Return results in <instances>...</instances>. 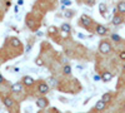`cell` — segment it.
<instances>
[{
  "mask_svg": "<svg viewBox=\"0 0 125 113\" xmlns=\"http://www.w3.org/2000/svg\"><path fill=\"white\" fill-rule=\"evenodd\" d=\"M25 50H26V53H29V52H30V50H31V45L29 44V45L26 47V49H25Z\"/></svg>",
  "mask_w": 125,
  "mask_h": 113,
  "instance_id": "26",
  "label": "cell"
},
{
  "mask_svg": "<svg viewBox=\"0 0 125 113\" xmlns=\"http://www.w3.org/2000/svg\"><path fill=\"white\" fill-rule=\"evenodd\" d=\"M78 37H79L80 39H84V38H85V35H84V34H81V33H79V34H78Z\"/></svg>",
  "mask_w": 125,
  "mask_h": 113,
  "instance_id": "27",
  "label": "cell"
},
{
  "mask_svg": "<svg viewBox=\"0 0 125 113\" xmlns=\"http://www.w3.org/2000/svg\"><path fill=\"white\" fill-rule=\"evenodd\" d=\"M48 32H49L50 34H55L58 30H56V28H54V26H50V28L48 29Z\"/></svg>",
  "mask_w": 125,
  "mask_h": 113,
  "instance_id": "21",
  "label": "cell"
},
{
  "mask_svg": "<svg viewBox=\"0 0 125 113\" xmlns=\"http://www.w3.org/2000/svg\"><path fill=\"white\" fill-rule=\"evenodd\" d=\"M1 83H4V77L0 74V84H1Z\"/></svg>",
  "mask_w": 125,
  "mask_h": 113,
  "instance_id": "28",
  "label": "cell"
},
{
  "mask_svg": "<svg viewBox=\"0 0 125 113\" xmlns=\"http://www.w3.org/2000/svg\"><path fill=\"white\" fill-rule=\"evenodd\" d=\"M20 45H21V43H20V40H19L18 38H13V39H11V47L18 48V47H20Z\"/></svg>",
  "mask_w": 125,
  "mask_h": 113,
  "instance_id": "15",
  "label": "cell"
},
{
  "mask_svg": "<svg viewBox=\"0 0 125 113\" xmlns=\"http://www.w3.org/2000/svg\"><path fill=\"white\" fill-rule=\"evenodd\" d=\"M99 12H100L103 15L105 14V13H106V5H105V4H100V5H99Z\"/></svg>",
  "mask_w": 125,
  "mask_h": 113,
  "instance_id": "16",
  "label": "cell"
},
{
  "mask_svg": "<svg viewBox=\"0 0 125 113\" xmlns=\"http://www.w3.org/2000/svg\"><path fill=\"white\" fill-rule=\"evenodd\" d=\"M116 10L120 14H124L125 13V1H119L116 5Z\"/></svg>",
  "mask_w": 125,
  "mask_h": 113,
  "instance_id": "11",
  "label": "cell"
},
{
  "mask_svg": "<svg viewBox=\"0 0 125 113\" xmlns=\"http://www.w3.org/2000/svg\"><path fill=\"white\" fill-rule=\"evenodd\" d=\"M105 106H106V103H105V102H103V100L100 99L99 102H96V104H95V109H96V111H103L104 108H105Z\"/></svg>",
  "mask_w": 125,
  "mask_h": 113,
  "instance_id": "12",
  "label": "cell"
},
{
  "mask_svg": "<svg viewBox=\"0 0 125 113\" xmlns=\"http://www.w3.org/2000/svg\"><path fill=\"white\" fill-rule=\"evenodd\" d=\"M80 23H81V25H83V26L89 28V26H90V24L93 23V20H91V18H90V16H88L86 14H83V15L80 16Z\"/></svg>",
  "mask_w": 125,
  "mask_h": 113,
  "instance_id": "2",
  "label": "cell"
},
{
  "mask_svg": "<svg viewBox=\"0 0 125 113\" xmlns=\"http://www.w3.org/2000/svg\"><path fill=\"white\" fill-rule=\"evenodd\" d=\"M62 5H64V6H69V5H71V1H70V0H62Z\"/></svg>",
  "mask_w": 125,
  "mask_h": 113,
  "instance_id": "22",
  "label": "cell"
},
{
  "mask_svg": "<svg viewBox=\"0 0 125 113\" xmlns=\"http://www.w3.org/2000/svg\"><path fill=\"white\" fill-rule=\"evenodd\" d=\"M34 24H35V23H34V20L31 19V18H28V19H26V25H28L29 28H34Z\"/></svg>",
  "mask_w": 125,
  "mask_h": 113,
  "instance_id": "18",
  "label": "cell"
},
{
  "mask_svg": "<svg viewBox=\"0 0 125 113\" xmlns=\"http://www.w3.org/2000/svg\"><path fill=\"white\" fill-rule=\"evenodd\" d=\"M111 23L114 24V25H120L121 23H123V16H121V14H115L113 16V19H111Z\"/></svg>",
  "mask_w": 125,
  "mask_h": 113,
  "instance_id": "8",
  "label": "cell"
},
{
  "mask_svg": "<svg viewBox=\"0 0 125 113\" xmlns=\"http://www.w3.org/2000/svg\"><path fill=\"white\" fill-rule=\"evenodd\" d=\"M14 10H15V13H18V12H19V6H18V5H16V6H15V9H14Z\"/></svg>",
  "mask_w": 125,
  "mask_h": 113,
  "instance_id": "31",
  "label": "cell"
},
{
  "mask_svg": "<svg viewBox=\"0 0 125 113\" xmlns=\"http://www.w3.org/2000/svg\"><path fill=\"white\" fill-rule=\"evenodd\" d=\"M111 39L114 40V42L119 43L120 40H121V37H120V35H118V34H111Z\"/></svg>",
  "mask_w": 125,
  "mask_h": 113,
  "instance_id": "19",
  "label": "cell"
},
{
  "mask_svg": "<svg viewBox=\"0 0 125 113\" xmlns=\"http://www.w3.org/2000/svg\"><path fill=\"white\" fill-rule=\"evenodd\" d=\"M120 59L125 60V52H121V53H120Z\"/></svg>",
  "mask_w": 125,
  "mask_h": 113,
  "instance_id": "25",
  "label": "cell"
},
{
  "mask_svg": "<svg viewBox=\"0 0 125 113\" xmlns=\"http://www.w3.org/2000/svg\"><path fill=\"white\" fill-rule=\"evenodd\" d=\"M23 3H24L23 0H19V1H18V5H23Z\"/></svg>",
  "mask_w": 125,
  "mask_h": 113,
  "instance_id": "30",
  "label": "cell"
},
{
  "mask_svg": "<svg viewBox=\"0 0 125 113\" xmlns=\"http://www.w3.org/2000/svg\"><path fill=\"white\" fill-rule=\"evenodd\" d=\"M35 64L39 65V67H43L44 65V62H43V59H41V58H36L35 59Z\"/></svg>",
  "mask_w": 125,
  "mask_h": 113,
  "instance_id": "20",
  "label": "cell"
},
{
  "mask_svg": "<svg viewBox=\"0 0 125 113\" xmlns=\"http://www.w3.org/2000/svg\"><path fill=\"white\" fill-rule=\"evenodd\" d=\"M94 80H101V75H99V74H95V75H94Z\"/></svg>",
  "mask_w": 125,
  "mask_h": 113,
  "instance_id": "24",
  "label": "cell"
},
{
  "mask_svg": "<svg viewBox=\"0 0 125 113\" xmlns=\"http://www.w3.org/2000/svg\"><path fill=\"white\" fill-rule=\"evenodd\" d=\"M123 70H124V72H125V64H124V65H123Z\"/></svg>",
  "mask_w": 125,
  "mask_h": 113,
  "instance_id": "32",
  "label": "cell"
},
{
  "mask_svg": "<svg viewBox=\"0 0 125 113\" xmlns=\"http://www.w3.org/2000/svg\"><path fill=\"white\" fill-rule=\"evenodd\" d=\"M3 103H4V106L5 107H8V108H11L13 106H14V100L10 98V97H3Z\"/></svg>",
  "mask_w": 125,
  "mask_h": 113,
  "instance_id": "9",
  "label": "cell"
},
{
  "mask_svg": "<svg viewBox=\"0 0 125 113\" xmlns=\"http://www.w3.org/2000/svg\"><path fill=\"white\" fill-rule=\"evenodd\" d=\"M113 79V74L111 73H109V72H105V73H103V75H101V80H104V82H110Z\"/></svg>",
  "mask_w": 125,
  "mask_h": 113,
  "instance_id": "10",
  "label": "cell"
},
{
  "mask_svg": "<svg viewBox=\"0 0 125 113\" xmlns=\"http://www.w3.org/2000/svg\"><path fill=\"white\" fill-rule=\"evenodd\" d=\"M62 72H64V74H66V75L71 74V67L70 65H65L64 69H62Z\"/></svg>",
  "mask_w": 125,
  "mask_h": 113,
  "instance_id": "17",
  "label": "cell"
},
{
  "mask_svg": "<svg viewBox=\"0 0 125 113\" xmlns=\"http://www.w3.org/2000/svg\"><path fill=\"white\" fill-rule=\"evenodd\" d=\"M61 32H64V33H70L71 32V26H70V24H66V23H64L61 25Z\"/></svg>",
  "mask_w": 125,
  "mask_h": 113,
  "instance_id": "13",
  "label": "cell"
},
{
  "mask_svg": "<svg viewBox=\"0 0 125 113\" xmlns=\"http://www.w3.org/2000/svg\"><path fill=\"white\" fill-rule=\"evenodd\" d=\"M95 32H96L99 35H105V34L108 33V29H106V26H104V25H101V24H98V25L95 26Z\"/></svg>",
  "mask_w": 125,
  "mask_h": 113,
  "instance_id": "7",
  "label": "cell"
},
{
  "mask_svg": "<svg viewBox=\"0 0 125 113\" xmlns=\"http://www.w3.org/2000/svg\"><path fill=\"white\" fill-rule=\"evenodd\" d=\"M36 107L40 108V109H44L48 107V99L45 97H39L36 99Z\"/></svg>",
  "mask_w": 125,
  "mask_h": 113,
  "instance_id": "3",
  "label": "cell"
},
{
  "mask_svg": "<svg viewBox=\"0 0 125 113\" xmlns=\"http://www.w3.org/2000/svg\"><path fill=\"white\" fill-rule=\"evenodd\" d=\"M21 83L24 84V86H26V87H31L34 83H35V80L33 79V77H30V75H25L24 78H23V82Z\"/></svg>",
  "mask_w": 125,
  "mask_h": 113,
  "instance_id": "6",
  "label": "cell"
},
{
  "mask_svg": "<svg viewBox=\"0 0 125 113\" xmlns=\"http://www.w3.org/2000/svg\"><path fill=\"white\" fill-rule=\"evenodd\" d=\"M101 100H103V102H105V103L110 102V100H111V94H110V93H105V94H103Z\"/></svg>",
  "mask_w": 125,
  "mask_h": 113,
  "instance_id": "14",
  "label": "cell"
},
{
  "mask_svg": "<svg viewBox=\"0 0 125 113\" xmlns=\"http://www.w3.org/2000/svg\"><path fill=\"white\" fill-rule=\"evenodd\" d=\"M38 90H39V93H41V94L48 93V92H49V84L41 82V83H39V86H38Z\"/></svg>",
  "mask_w": 125,
  "mask_h": 113,
  "instance_id": "4",
  "label": "cell"
},
{
  "mask_svg": "<svg viewBox=\"0 0 125 113\" xmlns=\"http://www.w3.org/2000/svg\"><path fill=\"white\" fill-rule=\"evenodd\" d=\"M73 14H74V12H73V10H66V12H65V16H68V18H70Z\"/></svg>",
  "mask_w": 125,
  "mask_h": 113,
  "instance_id": "23",
  "label": "cell"
},
{
  "mask_svg": "<svg viewBox=\"0 0 125 113\" xmlns=\"http://www.w3.org/2000/svg\"><path fill=\"white\" fill-rule=\"evenodd\" d=\"M99 52H100L101 54H108V53H110V52H111V45H110V43H108V42H101V43L99 44Z\"/></svg>",
  "mask_w": 125,
  "mask_h": 113,
  "instance_id": "1",
  "label": "cell"
},
{
  "mask_svg": "<svg viewBox=\"0 0 125 113\" xmlns=\"http://www.w3.org/2000/svg\"><path fill=\"white\" fill-rule=\"evenodd\" d=\"M23 83H20V82H18V83H14L11 87H10V89H11L13 93H20V92L23 90Z\"/></svg>",
  "mask_w": 125,
  "mask_h": 113,
  "instance_id": "5",
  "label": "cell"
},
{
  "mask_svg": "<svg viewBox=\"0 0 125 113\" xmlns=\"http://www.w3.org/2000/svg\"><path fill=\"white\" fill-rule=\"evenodd\" d=\"M86 3L90 4V5H93V4H94V0H86Z\"/></svg>",
  "mask_w": 125,
  "mask_h": 113,
  "instance_id": "29",
  "label": "cell"
}]
</instances>
